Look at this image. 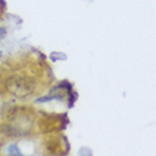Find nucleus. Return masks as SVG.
<instances>
[{"instance_id": "obj_6", "label": "nucleus", "mask_w": 156, "mask_h": 156, "mask_svg": "<svg viewBox=\"0 0 156 156\" xmlns=\"http://www.w3.org/2000/svg\"><path fill=\"white\" fill-rule=\"evenodd\" d=\"M51 61H58V60H67V55L64 53H51L50 54Z\"/></svg>"}, {"instance_id": "obj_9", "label": "nucleus", "mask_w": 156, "mask_h": 156, "mask_svg": "<svg viewBox=\"0 0 156 156\" xmlns=\"http://www.w3.org/2000/svg\"><path fill=\"white\" fill-rule=\"evenodd\" d=\"M0 58H2V53H0Z\"/></svg>"}, {"instance_id": "obj_2", "label": "nucleus", "mask_w": 156, "mask_h": 156, "mask_svg": "<svg viewBox=\"0 0 156 156\" xmlns=\"http://www.w3.org/2000/svg\"><path fill=\"white\" fill-rule=\"evenodd\" d=\"M67 123H68V116L66 114H48L38 111L36 126L38 133H51L66 129Z\"/></svg>"}, {"instance_id": "obj_4", "label": "nucleus", "mask_w": 156, "mask_h": 156, "mask_svg": "<svg viewBox=\"0 0 156 156\" xmlns=\"http://www.w3.org/2000/svg\"><path fill=\"white\" fill-rule=\"evenodd\" d=\"M43 148L48 155H67L70 152V144L61 132H51L43 140Z\"/></svg>"}, {"instance_id": "obj_3", "label": "nucleus", "mask_w": 156, "mask_h": 156, "mask_svg": "<svg viewBox=\"0 0 156 156\" xmlns=\"http://www.w3.org/2000/svg\"><path fill=\"white\" fill-rule=\"evenodd\" d=\"M53 99H60V101H66L67 108H73L74 101L77 99V94L74 92L73 84L68 81H61L57 85H54L48 91V94L45 97H41L37 99V102H48Z\"/></svg>"}, {"instance_id": "obj_8", "label": "nucleus", "mask_w": 156, "mask_h": 156, "mask_svg": "<svg viewBox=\"0 0 156 156\" xmlns=\"http://www.w3.org/2000/svg\"><path fill=\"white\" fill-rule=\"evenodd\" d=\"M6 34H7V30L4 29V27H0V40H2V38H4V36H6Z\"/></svg>"}, {"instance_id": "obj_7", "label": "nucleus", "mask_w": 156, "mask_h": 156, "mask_svg": "<svg viewBox=\"0 0 156 156\" xmlns=\"http://www.w3.org/2000/svg\"><path fill=\"white\" fill-rule=\"evenodd\" d=\"M4 12H6V2H4V0H0V20H2Z\"/></svg>"}, {"instance_id": "obj_5", "label": "nucleus", "mask_w": 156, "mask_h": 156, "mask_svg": "<svg viewBox=\"0 0 156 156\" xmlns=\"http://www.w3.org/2000/svg\"><path fill=\"white\" fill-rule=\"evenodd\" d=\"M6 153H7V155H19V156L21 155L20 149L16 146V144H12V145H10V146L7 148V151H6Z\"/></svg>"}, {"instance_id": "obj_1", "label": "nucleus", "mask_w": 156, "mask_h": 156, "mask_svg": "<svg viewBox=\"0 0 156 156\" xmlns=\"http://www.w3.org/2000/svg\"><path fill=\"white\" fill-rule=\"evenodd\" d=\"M9 58L0 64V94L26 99L43 94L53 82L51 68L41 53Z\"/></svg>"}]
</instances>
